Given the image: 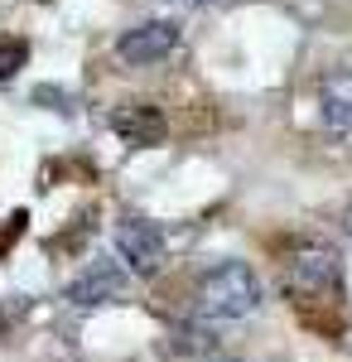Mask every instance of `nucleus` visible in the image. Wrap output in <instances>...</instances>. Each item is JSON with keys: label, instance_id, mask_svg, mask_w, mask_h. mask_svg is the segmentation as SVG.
<instances>
[{"label": "nucleus", "instance_id": "nucleus-9", "mask_svg": "<svg viewBox=\"0 0 352 362\" xmlns=\"http://www.w3.org/2000/svg\"><path fill=\"white\" fill-rule=\"evenodd\" d=\"M174 334H179V348L184 353H208L213 348V334L208 329H174Z\"/></svg>", "mask_w": 352, "mask_h": 362}, {"label": "nucleus", "instance_id": "nucleus-1", "mask_svg": "<svg viewBox=\"0 0 352 362\" xmlns=\"http://www.w3.org/2000/svg\"><path fill=\"white\" fill-rule=\"evenodd\" d=\"M261 305V280L246 261H222L213 271H203L193 290V314L203 319H246Z\"/></svg>", "mask_w": 352, "mask_h": 362}, {"label": "nucleus", "instance_id": "nucleus-3", "mask_svg": "<svg viewBox=\"0 0 352 362\" xmlns=\"http://www.w3.org/2000/svg\"><path fill=\"white\" fill-rule=\"evenodd\" d=\"M111 242H116V256L126 261L131 276H155L164 266V232L150 218H121Z\"/></svg>", "mask_w": 352, "mask_h": 362}, {"label": "nucleus", "instance_id": "nucleus-10", "mask_svg": "<svg viewBox=\"0 0 352 362\" xmlns=\"http://www.w3.org/2000/svg\"><path fill=\"white\" fill-rule=\"evenodd\" d=\"M20 223H25V213H15V218H10V227L0 232V256H5V251H10V242L20 237Z\"/></svg>", "mask_w": 352, "mask_h": 362}, {"label": "nucleus", "instance_id": "nucleus-6", "mask_svg": "<svg viewBox=\"0 0 352 362\" xmlns=\"http://www.w3.org/2000/svg\"><path fill=\"white\" fill-rule=\"evenodd\" d=\"M111 131L126 140V145H136V150H150V145H160L164 140V112L155 102H131V107H116L111 112Z\"/></svg>", "mask_w": 352, "mask_h": 362}, {"label": "nucleus", "instance_id": "nucleus-12", "mask_svg": "<svg viewBox=\"0 0 352 362\" xmlns=\"http://www.w3.org/2000/svg\"><path fill=\"white\" fill-rule=\"evenodd\" d=\"M217 362H242V358H217Z\"/></svg>", "mask_w": 352, "mask_h": 362}, {"label": "nucleus", "instance_id": "nucleus-2", "mask_svg": "<svg viewBox=\"0 0 352 362\" xmlns=\"http://www.w3.org/2000/svg\"><path fill=\"white\" fill-rule=\"evenodd\" d=\"M338 280H343V266H338V251L324 247V242H309L299 247L290 261H285V285L295 300H324V295H338Z\"/></svg>", "mask_w": 352, "mask_h": 362}, {"label": "nucleus", "instance_id": "nucleus-8", "mask_svg": "<svg viewBox=\"0 0 352 362\" xmlns=\"http://www.w3.org/2000/svg\"><path fill=\"white\" fill-rule=\"evenodd\" d=\"M25 63H29V44L25 39H0V83H10Z\"/></svg>", "mask_w": 352, "mask_h": 362}, {"label": "nucleus", "instance_id": "nucleus-5", "mask_svg": "<svg viewBox=\"0 0 352 362\" xmlns=\"http://www.w3.org/2000/svg\"><path fill=\"white\" fill-rule=\"evenodd\" d=\"M126 285H131V276H126L116 261H92V266L68 285V300H73L78 309H97V305L121 300V295H126Z\"/></svg>", "mask_w": 352, "mask_h": 362}, {"label": "nucleus", "instance_id": "nucleus-7", "mask_svg": "<svg viewBox=\"0 0 352 362\" xmlns=\"http://www.w3.org/2000/svg\"><path fill=\"white\" fill-rule=\"evenodd\" d=\"M319 112L333 136L352 140V73H328L319 87Z\"/></svg>", "mask_w": 352, "mask_h": 362}, {"label": "nucleus", "instance_id": "nucleus-11", "mask_svg": "<svg viewBox=\"0 0 352 362\" xmlns=\"http://www.w3.org/2000/svg\"><path fill=\"white\" fill-rule=\"evenodd\" d=\"M179 5H208V0H179Z\"/></svg>", "mask_w": 352, "mask_h": 362}, {"label": "nucleus", "instance_id": "nucleus-4", "mask_svg": "<svg viewBox=\"0 0 352 362\" xmlns=\"http://www.w3.org/2000/svg\"><path fill=\"white\" fill-rule=\"evenodd\" d=\"M174 44H179V29L169 25V20H150V25L126 29L116 39V54L126 58V63H136V68H150V63L174 54Z\"/></svg>", "mask_w": 352, "mask_h": 362}, {"label": "nucleus", "instance_id": "nucleus-13", "mask_svg": "<svg viewBox=\"0 0 352 362\" xmlns=\"http://www.w3.org/2000/svg\"><path fill=\"white\" fill-rule=\"evenodd\" d=\"M348 227H352V208H348Z\"/></svg>", "mask_w": 352, "mask_h": 362}]
</instances>
